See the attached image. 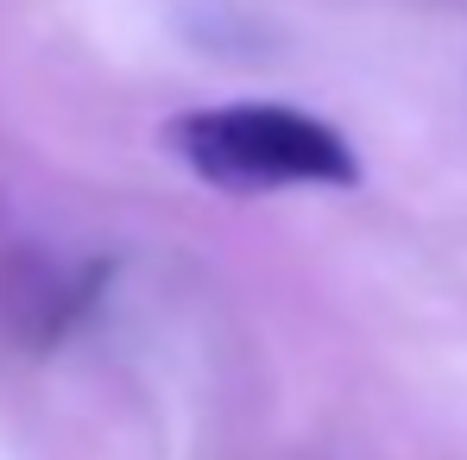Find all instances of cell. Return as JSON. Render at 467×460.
I'll return each mask as SVG.
<instances>
[{
	"mask_svg": "<svg viewBox=\"0 0 467 460\" xmlns=\"http://www.w3.org/2000/svg\"><path fill=\"white\" fill-rule=\"evenodd\" d=\"M171 152L215 189H354L360 158L341 127L278 101H234V107H190L164 127Z\"/></svg>",
	"mask_w": 467,
	"mask_h": 460,
	"instance_id": "6da1fadb",
	"label": "cell"
}]
</instances>
